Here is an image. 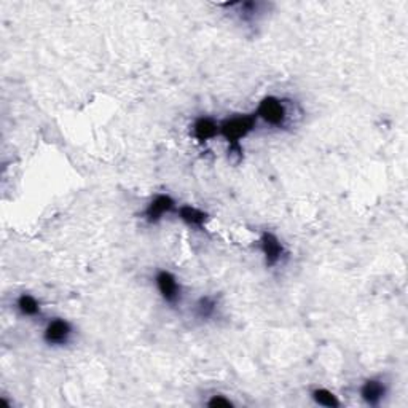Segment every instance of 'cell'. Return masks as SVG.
Listing matches in <instances>:
<instances>
[{"label": "cell", "mask_w": 408, "mask_h": 408, "mask_svg": "<svg viewBox=\"0 0 408 408\" xmlns=\"http://www.w3.org/2000/svg\"><path fill=\"white\" fill-rule=\"evenodd\" d=\"M193 137L198 142H209L212 139L220 136V121H217L211 116H199L193 123Z\"/></svg>", "instance_id": "obj_9"}, {"label": "cell", "mask_w": 408, "mask_h": 408, "mask_svg": "<svg viewBox=\"0 0 408 408\" xmlns=\"http://www.w3.org/2000/svg\"><path fill=\"white\" fill-rule=\"evenodd\" d=\"M219 300L214 295H203L197 300V303L193 306V315L197 319L208 322L216 319V316L219 315Z\"/></svg>", "instance_id": "obj_10"}, {"label": "cell", "mask_w": 408, "mask_h": 408, "mask_svg": "<svg viewBox=\"0 0 408 408\" xmlns=\"http://www.w3.org/2000/svg\"><path fill=\"white\" fill-rule=\"evenodd\" d=\"M259 119L254 114H239L232 115L220 121V137L228 142V147L241 145L243 139L249 136L255 130Z\"/></svg>", "instance_id": "obj_1"}, {"label": "cell", "mask_w": 408, "mask_h": 408, "mask_svg": "<svg viewBox=\"0 0 408 408\" xmlns=\"http://www.w3.org/2000/svg\"><path fill=\"white\" fill-rule=\"evenodd\" d=\"M206 405L211 408H232L234 407V402L223 394H214L206 400Z\"/></svg>", "instance_id": "obj_14"}, {"label": "cell", "mask_w": 408, "mask_h": 408, "mask_svg": "<svg viewBox=\"0 0 408 408\" xmlns=\"http://www.w3.org/2000/svg\"><path fill=\"white\" fill-rule=\"evenodd\" d=\"M233 8H238L234 13H238L239 18L244 22H255L257 20L260 18L262 15L265 13V8H266V3H262V2H234L232 3Z\"/></svg>", "instance_id": "obj_11"}, {"label": "cell", "mask_w": 408, "mask_h": 408, "mask_svg": "<svg viewBox=\"0 0 408 408\" xmlns=\"http://www.w3.org/2000/svg\"><path fill=\"white\" fill-rule=\"evenodd\" d=\"M254 114L259 121H264L265 125L271 128H286L290 119V109L287 103L281 98L276 96H265L260 99L259 105Z\"/></svg>", "instance_id": "obj_2"}, {"label": "cell", "mask_w": 408, "mask_h": 408, "mask_svg": "<svg viewBox=\"0 0 408 408\" xmlns=\"http://www.w3.org/2000/svg\"><path fill=\"white\" fill-rule=\"evenodd\" d=\"M176 216L179 217V220L186 223L187 227L197 228V230H203V228L206 227V223H208L209 220L208 212L199 208H195V206H190V204L177 206Z\"/></svg>", "instance_id": "obj_8"}, {"label": "cell", "mask_w": 408, "mask_h": 408, "mask_svg": "<svg viewBox=\"0 0 408 408\" xmlns=\"http://www.w3.org/2000/svg\"><path fill=\"white\" fill-rule=\"evenodd\" d=\"M74 335V326L64 317H53L45 324L42 338L52 348H63L69 345Z\"/></svg>", "instance_id": "obj_3"}, {"label": "cell", "mask_w": 408, "mask_h": 408, "mask_svg": "<svg viewBox=\"0 0 408 408\" xmlns=\"http://www.w3.org/2000/svg\"><path fill=\"white\" fill-rule=\"evenodd\" d=\"M176 209L177 203L174 198L167 193H160L147 204V208L142 212V217L150 225H156V223L163 220L165 216L176 214Z\"/></svg>", "instance_id": "obj_6"}, {"label": "cell", "mask_w": 408, "mask_h": 408, "mask_svg": "<svg viewBox=\"0 0 408 408\" xmlns=\"http://www.w3.org/2000/svg\"><path fill=\"white\" fill-rule=\"evenodd\" d=\"M257 245H259V250L264 255L265 265L266 268H275L278 266L286 257V248L281 239H279L275 233L271 232H262L259 241H257Z\"/></svg>", "instance_id": "obj_5"}, {"label": "cell", "mask_w": 408, "mask_h": 408, "mask_svg": "<svg viewBox=\"0 0 408 408\" xmlns=\"http://www.w3.org/2000/svg\"><path fill=\"white\" fill-rule=\"evenodd\" d=\"M361 399L368 407H378L388 394V386L381 378H368L361 386Z\"/></svg>", "instance_id": "obj_7"}, {"label": "cell", "mask_w": 408, "mask_h": 408, "mask_svg": "<svg viewBox=\"0 0 408 408\" xmlns=\"http://www.w3.org/2000/svg\"><path fill=\"white\" fill-rule=\"evenodd\" d=\"M16 310L22 317H38L42 316V306L32 294H21L16 299Z\"/></svg>", "instance_id": "obj_12"}, {"label": "cell", "mask_w": 408, "mask_h": 408, "mask_svg": "<svg viewBox=\"0 0 408 408\" xmlns=\"http://www.w3.org/2000/svg\"><path fill=\"white\" fill-rule=\"evenodd\" d=\"M155 286L160 297L166 305L177 306L182 300V286L174 273L167 270H158L155 275Z\"/></svg>", "instance_id": "obj_4"}, {"label": "cell", "mask_w": 408, "mask_h": 408, "mask_svg": "<svg viewBox=\"0 0 408 408\" xmlns=\"http://www.w3.org/2000/svg\"><path fill=\"white\" fill-rule=\"evenodd\" d=\"M311 399L315 400L316 405L327 407V408H338L342 405L338 395H335L331 389L327 388H316L311 391Z\"/></svg>", "instance_id": "obj_13"}]
</instances>
